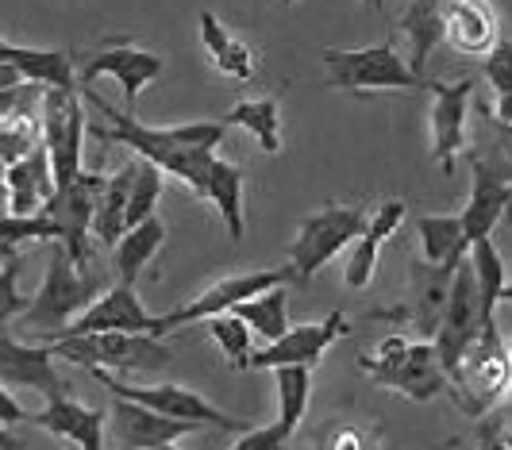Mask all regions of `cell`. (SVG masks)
<instances>
[{"mask_svg":"<svg viewBox=\"0 0 512 450\" xmlns=\"http://www.w3.org/2000/svg\"><path fill=\"white\" fill-rule=\"evenodd\" d=\"M274 285H293V270H289V266H266V270H243V274L220 277V281L208 285L201 297H193L189 304H181V308L166 312V316H154V335L162 339V335H170V331H178V327L205 324L212 316L231 312L239 300L255 297V293H266V289H274Z\"/></svg>","mask_w":512,"mask_h":450,"instance_id":"9","label":"cell"},{"mask_svg":"<svg viewBox=\"0 0 512 450\" xmlns=\"http://www.w3.org/2000/svg\"><path fill=\"white\" fill-rule=\"evenodd\" d=\"M359 370L374 385L393 389L401 397L416 400H436L439 393H447V374L439 366L432 339H405V335H389L382 339L370 354L359 358Z\"/></svg>","mask_w":512,"mask_h":450,"instance_id":"2","label":"cell"},{"mask_svg":"<svg viewBox=\"0 0 512 450\" xmlns=\"http://www.w3.org/2000/svg\"><path fill=\"white\" fill-rule=\"evenodd\" d=\"M289 439H293V431L285 424H266V427H247L235 443H231V450H282L289 447Z\"/></svg>","mask_w":512,"mask_h":450,"instance_id":"42","label":"cell"},{"mask_svg":"<svg viewBox=\"0 0 512 450\" xmlns=\"http://www.w3.org/2000/svg\"><path fill=\"white\" fill-rule=\"evenodd\" d=\"M97 331H128V335H154V316L143 308V300L135 293V285H116L101 297L89 300V308H81L62 331H54V339H74V335H97Z\"/></svg>","mask_w":512,"mask_h":450,"instance_id":"17","label":"cell"},{"mask_svg":"<svg viewBox=\"0 0 512 450\" xmlns=\"http://www.w3.org/2000/svg\"><path fill=\"white\" fill-rule=\"evenodd\" d=\"M104 174L93 170H81L74 181H66L62 189H54L47 204H43V216L54 227V243L70 254V262L85 270V258H89V224H93V200L101 189Z\"/></svg>","mask_w":512,"mask_h":450,"instance_id":"12","label":"cell"},{"mask_svg":"<svg viewBox=\"0 0 512 450\" xmlns=\"http://www.w3.org/2000/svg\"><path fill=\"white\" fill-rule=\"evenodd\" d=\"M104 420H108L104 408H89V404L66 397V393L47 400L43 412H27V424L66 439L74 450H108V443H104Z\"/></svg>","mask_w":512,"mask_h":450,"instance_id":"21","label":"cell"},{"mask_svg":"<svg viewBox=\"0 0 512 450\" xmlns=\"http://www.w3.org/2000/svg\"><path fill=\"white\" fill-rule=\"evenodd\" d=\"M285 4H297V0H285Z\"/></svg>","mask_w":512,"mask_h":450,"instance_id":"52","label":"cell"},{"mask_svg":"<svg viewBox=\"0 0 512 450\" xmlns=\"http://www.w3.org/2000/svg\"><path fill=\"white\" fill-rule=\"evenodd\" d=\"M4 185H8V216H39L47 197L54 193L51 166H47V154L43 147H35L27 158L12 162L4 170Z\"/></svg>","mask_w":512,"mask_h":450,"instance_id":"24","label":"cell"},{"mask_svg":"<svg viewBox=\"0 0 512 450\" xmlns=\"http://www.w3.org/2000/svg\"><path fill=\"white\" fill-rule=\"evenodd\" d=\"M424 85L432 89V108H428V131H432V158L443 174H455V158L466 147V116H470V97H474V81H432L424 77Z\"/></svg>","mask_w":512,"mask_h":450,"instance_id":"15","label":"cell"},{"mask_svg":"<svg viewBox=\"0 0 512 450\" xmlns=\"http://www.w3.org/2000/svg\"><path fill=\"white\" fill-rule=\"evenodd\" d=\"M366 216H370L366 204H339V200L305 216L301 227H297L293 247H289V258H285V266L293 270V281L308 285L335 254H343L351 247L362 235V227H366Z\"/></svg>","mask_w":512,"mask_h":450,"instance_id":"6","label":"cell"},{"mask_svg":"<svg viewBox=\"0 0 512 450\" xmlns=\"http://www.w3.org/2000/svg\"><path fill=\"white\" fill-rule=\"evenodd\" d=\"M474 450H509V435H505V416L493 408V416H486L482 420V427H478V443H474Z\"/></svg>","mask_w":512,"mask_h":450,"instance_id":"43","label":"cell"},{"mask_svg":"<svg viewBox=\"0 0 512 450\" xmlns=\"http://www.w3.org/2000/svg\"><path fill=\"white\" fill-rule=\"evenodd\" d=\"M43 154L51 166L54 189L74 181L81 166V143H85V108L77 89H43Z\"/></svg>","mask_w":512,"mask_h":450,"instance_id":"10","label":"cell"},{"mask_svg":"<svg viewBox=\"0 0 512 450\" xmlns=\"http://www.w3.org/2000/svg\"><path fill=\"white\" fill-rule=\"evenodd\" d=\"M16 443H20V439H16V435H8V431H4V427H0V450L16 447Z\"/></svg>","mask_w":512,"mask_h":450,"instance_id":"46","label":"cell"},{"mask_svg":"<svg viewBox=\"0 0 512 450\" xmlns=\"http://www.w3.org/2000/svg\"><path fill=\"white\" fill-rule=\"evenodd\" d=\"M35 124L27 120L24 112H16V116H8V120H0V162L4 166H12V162H20V158H27L31 150L39 147L35 143Z\"/></svg>","mask_w":512,"mask_h":450,"instance_id":"40","label":"cell"},{"mask_svg":"<svg viewBox=\"0 0 512 450\" xmlns=\"http://www.w3.org/2000/svg\"><path fill=\"white\" fill-rule=\"evenodd\" d=\"M101 381L112 397H124L131 404H143L158 416H170V420H185V424L197 427H216V431H231V435H243L247 431V420L243 416H231L224 408H216L212 400H205L197 389L189 385H178V381H162V385H124V381H112V374L104 370H85Z\"/></svg>","mask_w":512,"mask_h":450,"instance_id":"8","label":"cell"},{"mask_svg":"<svg viewBox=\"0 0 512 450\" xmlns=\"http://www.w3.org/2000/svg\"><path fill=\"white\" fill-rule=\"evenodd\" d=\"M282 450H289V447H282Z\"/></svg>","mask_w":512,"mask_h":450,"instance_id":"53","label":"cell"},{"mask_svg":"<svg viewBox=\"0 0 512 450\" xmlns=\"http://www.w3.org/2000/svg\"><path fill=\"white\" fill-rule=\"evenodd\" d=\"M4 62L27 85H39V89H77V66L70 50H39L8 43L4 47Z\"/></svg>","mask_w":512,"mask_h":450,"instance_id":"25","label":"cell"},{"mask_svg":"<svg viewBox=\"0 0 512 450\" xmlns=\"http://www.w3.org/2000/svg\"><path fill=\"white\" fill-rule=\"evenodd\" d=\"M362 4H366V8H374V12L382 8V0H362Z\"/></svg>","mask_w":512,"mask_h":450,"instance_id":"48","label":"cell"},{"mask_svg":"<svg viewBox=\"0 0 512 450\" xmlns=\"http://www.w3.org/2000/svg\"><path fill=\"white\" fill-rule=\"evenodd\" d=\"M482 324H489V320H482V300H478L474 277H470L466 254H462V262L455 266V277H451V289H447V304H443L439 327L436 335H432V347H436V358L447 377H451L455 362L462 358V350L478 339Z\"/></svg>","mask_w":512,"mask_h":450,"instance_id":"13","label":"cell"},{"mask_svg":"<svg viewBox=\"0 0 512 450\" xmlns=\"http://www.w3.org/2000/svg\"><path fill=\"white\" fill-rule=\"evenodd\" d=\"M16 424H27V408L0 385V427L8 431V427H16Z\"/></svg>","mask_w":512,"mask_h":450,"instance_id":"44","label":"cell"},{"mask_svg":"<svg viewBox=\"0 0 512 450\" xmlns=\"http://www.w3.org/2000/svg\"><path fill=\"white\" fill-rule=\"evenodd\" d=\"M509 347L497 331V320L482 324L478 339L462 350V358L455 362V370L447 377L451 397L459 400V408L466 416H486L493 412L505 393H509Z\"/></svg>","mask_w":512,"mask_h":450,"instance_id":"4","label":"cell"},{"mask_svg":"<svg viewBox=\"0 0 512 450\" xmlns=\"http://www.w3.org/2000/svg\"><path fill=\"white\" fill-rule=\"evenodd\" d=\"M347 331H351V320H347L343 312H332V316H324V320H316V324L289 327L274 343H266L262 350L251 354L247 370H251V366H255V370H278V366H308V370H312V366L324 358V350H332Z\"/></svg>","mask_w":512,"mask_h":450,"instance_id":"16","label":"cell"},{"mask_svg":"<svg viewBox=\"0 0 512 450\" xmlns=\"http://www.w3.org/2000/svg\"><path fill=\"white\" fill-rule=\"evenodd\" d=\"M131 174H135V158L124 162L116 174H104L101 189H97V200H93V224L89 231L101 239V243H116L128 224H124V212H128V185H131Z\"/></svg>","mask_w":512,"mask_h":450,"instance_id":"30","label":"cell"},{"mask_svg":"<svg viewBox=\"0 0 512 450\" xmlns=\"http://www.w3.org/2000/svg\"><path fill=\"white\" fill-rule=\"evenodd\" d=\"M205 327L231 370H247V362H251V354H255V335H251V327L243 324L239 316H231V312L205 320Z\"/></svg>","mask_w":512,"mask_h":450,"instance_id":"36","label":"cell"},{"mask_svg":"<svg viewBox=\"0 0 512 450\" xmlns=\"http://www.w3.org/2000/svg\"><path fill=\"white\" fill-rule=\"evenodd\" d=\"M154 450H181L178 443H166V447H154Z\"/></svg>","mask_w":512,"mask_h":450,"instance_id":"49","label":"cell"},{"mask_svg":"<svg viewBox=\"0 0 512 450\" xmlns=\"http://www.w3.org/2000/svg\"><path fill=\"white\" fill-rule=\"evenodd\" d=\"M512 197V170L505 154H474V181H470V197L459 212V227L466 243L489 239L493 227L501 224L505 208Z\"/></svg>","mask_w":512,"mask_h":450,"instance_id":"14","label":"cell"},{"mask_svg":"<svg viewBox=\"0 0 512 450\" xmlns=\"http://www.w3.org/2000/svg\"><path fill=\"white\" fill-rule=\"evenodd\" d=\"M405 212H409V204L405 200H382L370 216H366V227H362V235L347 247V266H343V281H347V289H366L370 281H374V270H378V250H382L385 239H393L397 235V227L405 220Z\"/></svg>","mask_w":512,"mask_h":450,"instance_id":"22","label":"cell"},{"mask_svg":"<svg viewBox=\"0 0 512 450\" xmlns=\"http://www.w3.org/2000/svg\"><path fill=\"white\" fill-rule=\"evenodd\" d=\"M462 443V435H451V439H443V443H439L436 450H455Z\"/></svg>","mask_w":512,"mask_h":450,"instance_id":"47","label":"cell"},{"mask_svg":"<svg viewBox=\"0 0 512 450\" xmlns=\"http://www.w3.org/2000/svg\"><path fill=\"white\" fill-rule=\"evenodd\" d=\"M20 270H24V254L0 266V335L20 320V312L27 308V297L20 293Z\"/></svg>","mask_w":512,"mask_h":450,"instance_id":"41","label":"cell"},{"mask_svg":"<svg viewBox=\"0 0 512 450\" xmlns=\"http://www.w3.org/2000/svg\"><path fill=\"white\" fill-rule=\"evenodd\" d=\"M459 262H443V266L424 262V258H412L409 262V289H405V300L393 308V316L416 327L420 339L436 335L443 304H447V289H451V277H455Z\"/></svg>","mask_w":512,"mask_h":450,"instance_id":"18","label":"cell"},{"mask_svg":"<svg viewBox=\"0 0 512 450\" xmlns=\"http://www.w3.org/2000/svg\"><path fill=\"white\" fill-rule=\"evenodd\" d=\"M77 93L104 116V124L93 127V135H101L104 143H124V147H131L143 162L158 166L162 174H174L181 185H189V189L201 197L208 162L216 158V147L224 143V131H228L220 120H216V124L151 127V124H143V120H135V112L112 108V104L104 97H97L93 89H77Z\"/></svg>","mask_w":512,"mask_h":450,"instance_id":"1","label":"cell"},{"mask_svg":"<svg viewBox=\"0 0 512 450\" xmlns=\"http://www.w3.org/2000/svg\"><path fill=\"white\" fill-rule=\"evenodd\" d=\"M54 358H66L81 370H116V374H154L174 362V350L158 335H128V331H97L47 343Z\"/></svg>","mask_w":512,"mask_h":450,"instance_id":"3","label":"cell"},{"mask_svg":"<svg viewBox=\"0 0 512 450\" xmlns=\"http://www.w3.org/2000/svg\"><path fill=\"white\" fill-rule=\"evenodd\" d=\"M0 385L4 389H31L39 397H62L66 385L54 370V354L47 343H20L8 331L0 335Z\"/></svg>","mask_w":512,"mask_h":450,"instance_id":"20","label":"cell"},{"mask_svg":"<svg viewBox=\"0 0 512 450\" xmlns=\"http://www.w3.org/2000/svg\"><path fill=\"white\" fill-rule=\"evenodd\" d=\"M12 258H20V247H12V243H4V239H0V266H4V262H12Z\"/></svg>","mask_w":512,"mask_h":450,"instance_id":"45","label":"cell"},{"mask_svg":"<svg viewBox=\"0 0 512 450\" xmlns=\"http://www.w3.org/2000/svg\"><path fill=\"white\" fill-rule=\"evenodd\" d=\"M443 27H447V0H412L401 16V31L409 35L412 58L409 70L416 77H428V58L443 43Z\"/></svg>","mask_w":512,"mask_h":450,"instance_id":"28","label":"cell"},{"mask_svg":"<svg viewBox=\"0 0 512 450\" xmlns=\"http://www.w3.org/2000/svg\"><path fill=\"white\" fill-rule=\"evenodd\" d=\"M197 27H201V43L208 50V62L224 77L235 81H255L258 74V54L243 39H235L228 27L220 24L216 12H197Z\"/></svg>","mask_w":512,"mask_h":450,"instance_id":"26","label":"cell"},{"mask_svg":"<svg viewBox=\"0 0 512 450\" xmlns=\"http://www.w3.org/2000/svg\"><path fill=\"white\" fill-rule=\"evenodd\" d=\"M166 243V224L158 216H147L143 224L128 227L112 247H116V270H120V281L124 285H135L143 270L151 266V258L162 250Z\"/></svg>","mask_w":512,"mask_h":450,"instance_id":"32","label":"cell"},{"mask_svg":"<svg viewBox=\"0 0 512 450\" xmlns=\"http://www.w3.org/2000/svg\"><path fill=\"white\" fill-rule=\"evenodd\" d=\"M482 74H486L489 89H493L497 124L509 127V120H512V108H509L512 104V54H509V43H497V47L482 58Z\"/></svg>","mask_w":512,"mask_h":450,"instance_id":"39","label":"cell"},{"mask_svg":"<svg viewBox=\"0 0 512 450\" xmlns=\"http://www.w3.org/2000/svg\"><path fill=\"white\" fill-rule=\"evenodd\" d=\"M4 47H8V39H4V35H0V58H4Z\"/></svg>","mask_w":512,"mask_h":450,"instance_id":"50","label":"cell"},{"mask_svg":"<svg viewBox=\"0 0 512 450\" xmlns=\"http://www.w3.org/2000/svg\"><path fill=\"white\" fill-rule=\"evenodd\" d=\"M316 450H385V435L378 424H359V420H335L320 431Z\"/></svg>","mask_w":512,"mask_h":450,"instance_id":"38","label":"cell"},{"mask_svg":"<svg viewBox=\"0 0 512 450\" xmlns=\"http://www.w3.org/2000/svg\"><path fill=\"white\" fill-rule=\"evenodd\" d=\"M104 427H112V443L116 450H154L166 447V443H178L193 431H205L197 424H185V420H170V416H158L143 404H131L124 397H112L108 408V420Z\"/></svg>","mask_w":512,"mask_h":450,"instance_id":"19","label":"cell"},{"mask_svg":"<svg viewBox=\"0 0 512 450\" xmlns=\"http://www.w3.org/2000/svg\"><path fill=\"white\" fill-rule=\"evenodd\" d=\"M97 297V281L85 274L81 266L70 262V254L51 243V262H47V274L39 293L27 300V308L20 312V331L27 335H39L43 343L51 339L54 331L74 320L81 308H89V300Z\"/></svg>","mask_w":512,"mask_h":450,"instance_id":"5","label":"cell"},{"mask_svg":"<svg viewBox=\"0 0 512 450\" xmlns=\"http://www.w3.org/2000/svg\"><path fill=\"white\" fill-rule=\"evenodd\" d=\"M8 450H24V443H16V447H8Z\"/></svg>","mask_w":512,"mask_h":450,"instance_id":"51","label":"cell"},{"mask_svg":"<svg viewBox=\"0 0 512 450\" xmlns=\"http://www.w3.org/2000/svg\"><path fill=\"white\" fill-rule=\"evenodd\" d=\"M158 197H162V170L151 166V162H143V158H135V174H131V185H128V212H124V224L135 227V224H143L147 216H154Z\"/></svg>","mask_w":512,"mask_h":450,"instance_id":"37","label":"cell"},{"mask_svg":"<svg viewBox=\"0 0 512 450\" xmlns=\"http://www.w3.org/2000/svg\"><path fill=\"white\" fill-rule=\"evenodd\" d=\"M270 374L278 385V424L297 431L308 412V400H312V370L308 366H278Z\"/></svg>","mask_w":512,"mask_h":450,"instance_id":"35","label":"cell"},{"mask_svg":"<svg viewBox=\"0 0 512 450\" xmlns=\"http://www.w3.org/2000/svg\"><path fill=\"white\" fill-rule=\"evenodd\" d=\"M166 70V58L154 54L147 47H135L128 39H116V43H104L101 50H93L81 70H77V85L89 89L97 77H112L120 89H124V112H135V100L143 97V89H151L154 81Z\"/></svg>","mask_w":512,"mask_h":450,"instance_id":"11","label":"cell"},{"mask_svg":"<svg viewBox=\"0 0 512 450\" xmlns=\"http://www.w3.org/2000/svg\"><path fill=\"white\" fill-rule=\"evenodd\" d=\"M416 239H420L424 262H436V266L459 262L466 247H470L459 227V216H451V212H424V216H416Z\"/></svg>","mask_w":512,"mask_h":450,"instance_id":"34","label":"cell"},{"mask_svg":"<svg viewBox=\"0 0 512 450\" xmlns=\"http://www.w3.org/2000/svg\"><path fill=\"white\" fill-rule=\"evenodd\" d=\"M231 316H239L243 324L251 327V335H258L262 343H274L278 335L289 331V285H274L266 293H255V297L239 300L231 308Z\"/></svg>","mask_w":512,"mask_h":450,"instance_id":"33","label":"cell"},{"mask_svg":"<svg viewBox=\"0 0 512 450\" xmlns=\"http://www.w3.org/2000/svg\"><path fill=\"white\" fill-rule=\"evenodd\" d=\"M220 124L251 131L262 154H278L282 150V104H278V97L235 100V108H231Z\"/></svg>","mask_w":512,"mask_h":450,"instance_id":"31","label":"cell"},{"mask_svg":"<svg viewBox=\"0 0 512 450\" xmlns=\"http://www.w3.org/2000/svg\"><path fill=\"white\" fill-rule=\"evenodd\" d=\"M243 189H247L243 166L224 162V158H212V162H208L201 197L216 204L220 220H224V227H228L231 243H239V239H243V227H247V212H243Z\"/></svg>","mask_w":512,"mask_h":450,"instance_id":"27","label":"cell"},{"mask_svg":"<svg viewBox=\"0 0 512 450\" xmlns=\"http://www.w3.org/2000/svg\"><path fill=\"white\" fill-rule=\"evenodd\" d=\"M324 85L328 89H347V93H385V89H416L424 77L409 70L401 50L393 43H370V47H324Z\"/></svg>","mask_w":512,"mask_h":450,"instance_id":"7","label":"cell"},{"mask_svg":"<svg viewBox=\"0 0 512 450\" xmlns=\"http://www.w3.org/2000/svg\"><path fill=\"white\" fill-rule=\"evenodd\" d=\"M443 43H451L459 54H470V58H486L501 43V20L493 4L489 0H447Z\"/></svg>","mask_w":512,"mask_h":450,"instance_id":"23","label":"cell"},{"mask_svg":"<svg viewBox=\"0 0 512 450\" xmlns=\"http://www.w3.org/2000/svg\"><path fill=\"white\" fill-rule=\"evenodd\" d=\"M466 266H470V277H474V289H478V300H482V320H497V304H505L512 297L509 293V274H505V258L501 250L489 239H474L466 247Z\"/></svg>","mask_w":512,"mask_h":450,"instance_id":"29","label":"cell"}]
</instances>
